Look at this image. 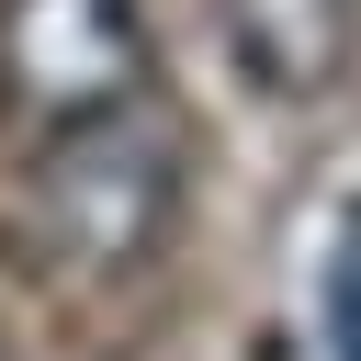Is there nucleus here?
<instances>
[{
    "instance_id": "f257e3e1",
    "label": "nucleus",
    "mask_w": 361,
    "mask_h": 361,
    "mask_svg": "<svg viewBox=\"0 0 361 361\" xmlns=\"http://www.w3.org/2000/svg\"><path fill=\"white\" fill-rule=\"evenodd\" d=\"M0 226H11L23 271H45V282H124L135 259H158L180 226V135H169L158 90L68 113V124H23Z\"/></svg>"
},
{
    "instance_id": "f03ea898",
    "label": "nucleus",
    "mask_w": 361,
    "mask_h": 361,
    "mask_svg": "<svg viewBox=\"0 0 361 361\" xmlns=\"http://www.w3.org/2000/svg\"><path fill=\"white\" fill-rule=\"evenodd\" d=\"M0 90L23 124H68L158 79H147V34L124 0H0Z\"/></svg>"
},
{
    "instance_id": "7ed1b4c3",
    "label": "nucleus",
    "mask_w": 361,
    "mask_h": 361,
    "mask_svg": "<svg viewBox=\"0 0 361 361\" xmlns=\"http://www.w3.org/2000/svg\"><path fill=\"white\" fill-rule=\"evenodd\" d=\"M361 45V0H226V56L271 90V102H316L350 79Z\"/></svg>"
},
{
    "instance_id": "20e7f679",
    "label": "nucleus",
    "mask_w": 361,
    "mask_h": 361,
    "mask_svg": "<svg viewBox=\"0 0 361 361\" xmlns=\"http://www.w3.org/2000/svg\"><path fill=\"white\" fill-rule=\"evenodd\" d=\"M316 338H327V361H361V192L338 203V237L316 271Z\"/></svg>"
}]
</instances>
